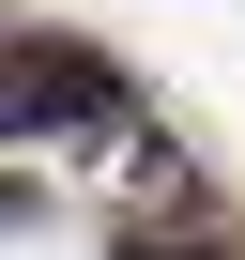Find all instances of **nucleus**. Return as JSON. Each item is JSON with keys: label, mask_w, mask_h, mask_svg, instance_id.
I'll return each mask as SVG.
<instances>
[{"label": "nucleus", "mask_w": 245, "mask_h": 260, "mask_svg": "<svg viewBox=\"0 0 245 260\" xmlns=\"http://www.w3.org/2000/svg\"><path fill=\"white\" fill-rule=\"evenodd\" d=\"M122 107H138V92H122L107 46H77V31H0V138H107Z\"/></svg>", "instance_id": "nucleus-1"}, {"label": "nucleus", "mask_w": 245, "mask_h": 260, "mask_svg": "<svg viewBox=\"0 0 245 260\" xmlns=\"http://www.w3.org/2000/svg\"><path fill=\"white\" fill-rule=\"evenodd\" d=\"M122 260H245V245H230V214H138Z\"/></svg>", "instance_id": "nucleus-2"}]
</instances>
